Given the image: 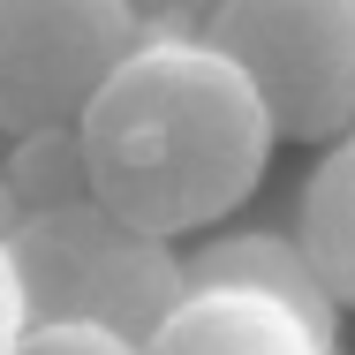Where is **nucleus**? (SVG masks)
<instances>
[{
    "instance_id": "nucleus-10",
    "label": "nucleus",
    "mask_w": 355,
    "mask_h": 355,
    "mask_svg": "<svg viewBox=\"0 0 355 355\" xmlns=\"http://www.w3.org/2000/svg\"><path fill=\"white\" fill-rule=\"evenodd\" d=\"M121 8L137 15L144 31H197L212 15V0H121Z\"/></svg>"
},
{
    "instance_id": "nucleus-12",
    "label": "nucleus",
    "mask_w": 355,
    "mask_h": 355,
    "mask_svg": "<svg viewBox=\"0 0 355 355\" xmlns=\"http://www.w3.org/2000/svg\"><path fill=\"white\" fill-rule=\"evenodd\" d=\"M15 227V189H8V174H0V234Z\"/></svg>"
},
{
    "instance_id": "nucleus-4",
    "label": "nucleus",
    "mask_w": 355,
    "mask_h": 355,
    "mask_svg": "<svg viewBox=\"0 0 355 355\" xmlns=\"http://www.w3.org/2000/svg\"><path fill=\"white\" fill-rule=\"evenodd\" d=\"M137 38L121 0H0V137L76 121Z\"/></svg>"
},
{
    "instance_id": "nucleus-6",
    "label": "nucleus",
    "mask_w": 355,
    "mask_h": 355,
    "mask_svg": "<svg viewBox=\"0 0 355 355\" xmlns=\"http://www.w3.org/2000/svg\"><path fill=\"white\" fill-rule=\"evenodd\" d=\"M182 280H242V287H265V295H280L287 310H302L325 340H340V310H333V295L318 287L310 257L295 250V234H265V227L212 234L205 250L182 257Z\"/></svg>"
},
{
    "instance_id": "nucleus-8",
    "label": "nucleus",
    "mask_w": 355,
    "mask_h": 355,
    "mask_svg": "<svg viewBox=\"0 0 355 355\" xmlns=\"http://www.w3.org/2000/svg\"><path fill=\"white\" fill-rule=\"evenodd\" d=\"M0 174H8V189H15V212H38V205H69V197H91V174H83V144H76V121L8 137V159H0Z\"/></svg>"
},
{
    "instance_id": "nucleus-13",
    "label": "nucleus",
    "mask_w": 355,
    "mask_h": 355,
    "mask_svg": "<svg viewBox=\"0 0 355 355\" xmlns=\"http://www.w3.org/2000/svg\"><path fill=\"white\" fill-rule=\"evenodd\" d=\"M333 355H355V333H348V340H333Z\"/></svg>"
},
{
    "instance_id": "nucleus-5",
    "label": "nucleus",
    "mask_w": 355,
    "mask_h": 355,
    "mask_svg": "<svg viewBox=\"0 0 355 355\" xmlns=\"http://www.w3.org/2000/svg\"><path fill=\"white\" fill-rule=\"evenodd\" d=\"M144 355H333V340L287 310L280 295L242 280H182Z\"/></svg>"
},
{
    "instance_id": "nucleus-9",
    "label": "nucleus",
    "mask_w": 355,
    "mask_h": 355,
    "mask_svg": "<svg viewBox=\"0 0 355 355\" xmlns=\"http://www.w3.org/2000/svg\"><path fill=\"white\" fill-rule=\"evenodd\" d=\"M8 355H144V348L106 333V325H91V318H23Z\"/></svg>"
},
{
    "instance_id": "nucleus-7",
    "label": "nucleus",
    "mask_w": 355,
    "mask_h": 355,
    "mask_svg": "<svg viewBox=\"0 0 355 355\" xmlns=\"http://www.w3.org/2000/svg\"><path fill=\"white\" fill-rule=\"evenodd\" d=\"M318 174L302 182V212H295V250L310 257L318 287L333 295V310H355V129L318 144Z\"/></svg>"
},
{
    "instance_id": "nucleus-2",
    "label": "nucleus",
    "mask_w": 355,
    "mask_h": 355,
    "mask_svg": "<svg viewBox=\"0 0 355 355\" xmlns=\"http://www.w3.org/2000/svg\"><path fill=\"white\" fill-rule=\"evenodd\" d=\"M8 257L23 287V318H91L121 340H151L166 302L182 295V257L166 234H144L98 197L15 212Z\"/></svg>"
},
{
    "instance_id": "nucleus-1",
    "label": "nucleus",
    "mask_w": 355,
    "mask_h": 355,
    "mask_svg": "<svg viewBox=\"0 0 355 355\" xmlns=\"http://www.w3.org/2000/svg\"><path fill=\"white\" fill-rule=\"evenodd\" d=\"M83 174L106 212L144 234H205L234 212L265 166L272 121L219 46L197 31H144L76 114Z\"/></svg>"
},
{
    "instance_id": "nucleus-11",
    "label": "nucleus",
    "mask_w": 355,
    "mask_h": 355,
    "mask_svg": "<svg viewBox=\"0 0 355 355\" xmlns=\"http://www.w3.org/2000/svg\"><path fill=\"white\" fill-rule=\"evenodd\" d=\"M23 333V287H15V257H8V234H0V355L15 348Z\"/></svg>"
},
{
    "instance_id": "nucleus-3",
    "label": "nucleus",
    "mask_w": 355,
    "mask_h": 355,
    "mask_svg": "<svg viewBox=\"0 0 355 355\" xmlns=\"http://www.w3.org/2000/svg\"><path fill=\"white\" fill-rule=\"evenodd\" d=\"M197 38L250 76L280 144L355 129V0H212Z\"/></svg>"
}]
</instances>
